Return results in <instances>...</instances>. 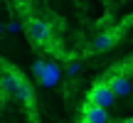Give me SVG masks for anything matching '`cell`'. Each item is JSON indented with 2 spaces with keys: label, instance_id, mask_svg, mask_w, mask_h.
<instances>
[{
  "label": "cell",
  "instance_id": "cell-1",
  "mask_svg": "<svg viewBox=\"0 0 133 123\" xmlns=\"http://www.w3.org/2000/svg\"><path fill=\"white\" fill-rule=\"evenodd\" d=\"M114 101H116V96H114V91L109 89V84H106L104 79L96 81L89 89V94H86V104L99 106V108H104V111H109L111 106H114Z\"/></svg>",
  "mask_w": 133,
  "mask_h": 123
},
{
  "label": "cell",
  "instance_id": "cell-2",
  "mask_svg": "<svg viewBox=\"0 0 133 123\" xmlns=\"http://www.w3.org/2000/svg\"><path fill=\"white\" fill-rule=\"evenodd\" d=\"M25 32H27L30 42L35 44H47L52 39V25L47 20H39V17H30L27 25H25Z\"/></svg>",
  "mask_w": 133,
  "mask_h": 123
},
{
  "label": "cell",
  "instance_id": "cell-3",
  "mask_svg": "<svg viewBox=\"0 0 133 123\" xmlns=\"http://www.w3.org/2000/svg\"><path fill=\"white\" fill-rule=\"evenodd\" d=\"M106 84H109V89L114 91V96H128L131 94V81L128 76L123 74V71L118 69H109V74H106Z\"/></svg>",
  "mask_w": 133,
  "mask_h": 123
},
{
  "label": "cell",
  "instance_id": "cell-4",
  "mask_svg": "<svg viewBox=\"0 0 133 123\" xmlns=\"http://www.w3.org/2000/svg\"><path fill=\"white\" fill-rule=\"evenodd\" d=\"M81 123H109V111L99 108V106L84 104L81 106Z\"/></svg>",
  "mask_w": 133,
  "mask_h": 123
},
{
  "label": "cell",
  "instance_id": "cell-5",
  "mask_svg": "<svg viewBox=\"0 0 133 123\" xmlns=\"http://www.w3.org/2000/svg\"><path fill=\"white\" fill-rule=\"evenodd\" d=\"M121 39L118 30H111V32H101L94 37V42H91V49H96V52H109V49H114V44Z\"/></svg>",
  "mask_w": 133,
  "mask_h": 123
},
{
  "label": "cell",
  "instance_id": "cell-6",
  "mask_svg": "<svg viewBox=\"0 0 133 123\" xmlns=\"http://www.w3.org/2000/svg\"><path fill=\"white\" fill-rule=\"evenodd\" d=\"M59 79H62V69H59V64H54V62H44V71H42V76H39L42 86L52 89V86L59 84Z\"/></svg>",
  "mask_w": 133,
  "mask_h": 123
},
{
  "label": "cell",
  "instance_id": "cell-7",
  "mask_svg": "<svg viewBox=\"0 0 133 123\" xmlns=\"http://www.w3.org/2000/svg\"><path fill=\"white\" fill-rule=\"evenodd\" d=\"M20 81H22V76H20V74H12V71H5V74L0 76V91H3L5 96H15V91H17Z\"/></svg>",
  "mask_w": 133,
  "mask_h": 123
},
{
  "label": "cell",
  "instance_id": "cell-8",
  "mask_svg": "<svg viewBox=\"0 0 133 123\" xmlns=\"http://www.w3.org/2000/svg\"><path fill=\"white\" fill-rule=\"evenodd\" d=\"M15 99H20V101H22V104H32V101H35V91H32V86H30L27 84V81H20V86H17V91H15Z\"/></svg>",
  "mask_w": 133,
  "mask_h": 123
},
{
  "label": "cell",
  "instance_id": "cell-9",
  "mask_svg": "<svg viewBox=\"0 0 133 123\" xmlns=\"http://www.w3.org/2000/svg\"><path fill=\"white\" fill-rule=\"evenodd\" d=\"M79 71H81V64H79V62H71V64L66 66V76H76Z\"/></svg>",
  "mask_w": 133,
  "mask_h": 123
},
{
  "label": "cell",
  "instance_id": "cell-10",
  "mask_svg": "<svg viewBox=\"0 0 133 123\" xmlns=\"http://www.w3.org/2000/svg\"><path fill=\"white\" fill-rule=\"evenodd\" d=\"M32 71H35V76L39 79V76H42V71H44V62H42V59L35 62V64H32Z\"/></svg>",
  "mask_w": 133,
  "mask_h": 123
},
{
  "label": "cell",
  "instance_id": "cell-11",
  "mask_svg": "<svg viewBox=\"0 0 133 123\" xmlns=\"http://www.w3.org/2000/svg\"><path fill=\"white\" fill-rule=\"evenodd\" d=\"M5 30H8V32H17V30H20V25H17V22H10Z\"/></svg>",
  "mask_w": 133,
  "mask_h": 123
},
{
  "label": "cell",
  "instance_id": "cell-12",
  "mask_svg": "<svg viewBox=\"0 0 133 123\" xmlns=\"http://www.w3.org/2000/svg\"><path fill=\"white\" fill-rule=\"evenodd\" d=\"M123 123H133V121H131V118H126V121H123Z\"/></svg>",
  "mask_w": 133,
  "mask_h": 123
},
{
  "label": "cell",
  "instance_id": "cell-13",
  "mask_svg": "<svg viewBox=\"0 0 133 123\" xmlns=\"http://www.w3.org/2000/svg\"><path fill=\"white\" fill-rule=\"evenodd\" d=\"M0 32H3V25H0Z\"/></svg>",
  "mask_w": 133,
  "mask_h": 123
}]
</instances>
